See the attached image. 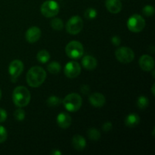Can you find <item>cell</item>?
Wrapping results in <instances>:
<instances>
[{"label": "cell", "mask_w": 155, "mask_h": 155, "mask_svg": "<svg viewBox=\"0 0 155 155\" xmlns=\"http://www.w3.org/2000/svg\"><path fill=\"white\" fill-rule=\"evenodd\" d=\"M59 5L54 0H48L42 3L41 5V13L45 18H52L58 14Z\"/></svg>", "instance_id": "8992f818"}, {"label": "cell", "mask_w": 155, "mask_h": 155, "mask_svg": "<svg viewBox=\"0 0 155 155\" xmlns=\"http://www.w3.org/2000/svg\"><path fill=\"white\" fill-rule=\"evenodd\" d=\"M46 79V72L42 68L35 66L30 68L27 74V83L30 87L37 88L40 86Z\"/></svg>", "instance_id": "6da1fadb"}, {"label": "cell", "mask_w": 155, "mask_h": 155, "mask_svg": "<svg viewBox=\"0 0 155 155\" xmlns=\"http://www.w3.org/2000/svg\"><path fill=\"white\" fill-rule=\"evenodd\" d=\"M2 98V91H1V89H0V99H1Z\"/></svg>", "instance_id": "e575fe53"}, {"label": "cell", "mask_w": 155, "mask_h": 155, "mask_svg": "<svg viewBox=\"0 0 155 155\" xmlns=\"http://www.w3.org/2000/svg\"><path fill=\"white\" fill-rule=\"evenodd\" d=\"M71 117L69 114L61 112L57 116V124L62 129H67L71 125Z\"/></svg>", "instance_id": "5bb4252c"}, {"label": "cell", "mask_w": 155, "mask_h": 155, "mask_svg": "<svg viewBox=\"0 0 155 155\" xmlns=\"http://www.w3.org/2000/svg\"><path fill=\"white\" fill-rule=\"evenodd\" d=\"M72 145L77 151H83L86 146V141L80 135H75L72 139Z\"/></svg>", "instance_id": "e0dca14e"}, {"label": "cell", "mask_w": 155, "mask_h": 155, "mask_svg": "<svg viewBox=\"0 0 155 155\" xmlns=\"http://www.w3.org/2000/svg\"><path fill=\"white\" fill-rule=\"evenodd\" d=\"M8 138V132L3 126L0 125V144L5 142Z\"/></svg>", "instance_id": "83f0119b"}, {"label": "cell", "mask_w": 155, "mask_h": 155, "mask_svg": "<svg viewBox=\"0 0 155 155\" xmlns=\"http://www.w3.org/2000/svg\"><path fill=\"white\" fill-rule=\"evenodd\" d=\"M142 13L146 17H151L154 14V8L151 5H146L142 9Z\"/></svg>", "instance_id": "4316f807"}, {"label": "cell", "mask_w": 155, "mask_h": 155, "mask_svg": "<svg viewBox=\"0 0 155 155\" xmlns=\"http://www.w3.org/2000/svg\"><path fill=\"white\" fill-rule=\"evenodd\" d=\"M24 71V64L20 60H14L8 67V73L12 79L17 80Z\"/></svg>", "instance_id": "30bf717a"}, {"label": "cell", "mask_w": 155, "mask_h": 155, "mask_svg": "<svg viewBox=\"0 0 155 155\" xmlns=\"http://www.w3.org/2000/svg\"><path fill=\"white\" fill-rule=\"evenodd\" d=\"M120 38L117 36H114L111 38V43L115 46H119L120 45Z\"/></svg>", "instance_id": "4dcf8cb0"}, {"label": "cell", "mask_w": 155, "mask_h": 155, "mask_svg": "<svg viewBox=\"0 0 155 155\" xmlns=\"http://www.w3.org/2000/svg\"><path fill=\"white\" fill-rule=\"evenodd\" d=\"M14 117L17 120L23 121L25 119V111L21 107H20L14 112Z\"/></svg>", "instance_id": "484cf974"}, {"label": "cell", "mask_w": 155, "mask_h": 155, "mask_svg": "<svg viewBox=\"0 0 155 155\" xmlns=\"http://www.w3.org/2000/svg\"><path fill=\"white\" fill-rule=\"evenodd\" d=\"M112 124L110 122H105L102 126V130L103 131H104L105 133H107V132L110 131L112 129Z\"/></svg>", "instance_id": "f546056e"}, {"label": "cell", "mask_w": 155, "mask_h": 155, "mask_svg": "<svg viewBox=\"0 0 155 155\" xmlns=\"http://www.w3.org/2000/svg\"><path fill=\"white\" fill-rule=\"evenodd\" d=\"M149 104V101L147 97L142 95L137 100V106L139 109H145Z\"/></svg>", "instance_id": "cb8c5ba5"}, {"label": "cell", "mask_w": 155, "mask_h": 155, "mask_svg": "<svg viewBox=\"0 0 155 155\" xmlns=\"http://www.w3.org/2000/svg\"><path fill=\"white\" fill-rule=\"evenodd\" d=\"M105 7L110 13L117 14L122 9V3L120 0H106Z\"/></svg>", "instance_id": "9a60e30c"}, {"label": "cell", "mask_w": 155, "mask_h": 155, "mask_svg": "<svg viewBox=\"0 0 155 155\" xmlns=\"http://www.w3.org/2000/svg\"><path fill=\"white\" fill-rule=\"evenodd\" d=\"M139 122H140V117L138 114H130L128 116L126 117L125 121V125L127 127H130V128H133V127H136V126L139 125Z\"/></svg>", "instance_id": "ac0fdd59"}, {"label": "cell", "mask_w": 155, "mask_h": 155, "mask_svg": "<svg viewBox=\"0 0 155 155\" xmlns=\"http://www.w3.org/2000/svg\"><path fill=\"white\" fill-rule=\"evenodd\" d=\"M89 101L90 104L95 107H101L106 102L105 97L99 92H95L89 95Z\"/></svg>", "instance_id": "4fadbf2b"}, {"label": "cell", "mask_w": 155, "mask_h": 155, "mask_svg": "<svg viewBox=\"0 0 155 155\" xmlns=\"http://www.w3.org/2000/svg\"><path fill=\"white\" fill-rule=\"evenodd\" d=\"M151 91H152V94L154 95V84L152 86V88H151Z\"/></svg>", "instance_id": "836d02e7"}, {"label": "cell", "mask_w": 155, "mask_h": 155, "mask_svg": "<svg viewBox=\"0 0 155 155\" xmlns=\"http://www.w3.org/2000/svg\"><path fill=\"white\" fill-rule=\"evenodd\" d=\"M139 64L141 69L146 72L151 71L154 68V59L148 54H144V55L141 56L139 61Z\"/></svg>", "instance_id": "8fae6325"}, {"label": "cell", "mask_w": 155, "mask_h": 155, "mask_svg": "<svg viewBox=\"0 0 155 155\" xmlns=\"http://www.w3.org/2000/svg\"><path fill=\"white\" fill-rule=\"evenodd\" d=\"M31 95L30 91L25 86H17L12 93L13 102L17 107H24L28 105L30 101Z\"/></svg>", "instance_id": "7a4b0ae2"}, {"label": "cell", "mask_w": 155, "mask_h": 155, "mask_svg": "<svg viewBox=\"0 0 155 155\" xmlns=\"http://www.w3.org/2000/svg\"><path fill=\"white\" fill-rule=\"evenodd\" d=\"M115 56L118 61L123 64H129L135 58V53L129 47H120L115 51Z\"/></svg>", "instance_id": "ba28073f"}, {"label": "cell", "mask_w": 155, "mask_h": 155, "mask_svg": "<svg viewBox=\"0 0 155 155\" xmlns=\"http://www.w3.org/2000/svg\"><path fill=\"white\" fill-rule=\"evenodd\" d=\"M42 31L38 27H31L26 32V40L30 43L36 42L41 37Z\"/></svg>", "instance_id": "7c38bea8"}, {"label": "cell", "mask_w": 155, "mask_h": 155, "mask_svg": "<svg viewBox=\"0 0 155 155\" xmlns=\"http://www.w3.org/2000/svg\"><path fill=\"white\" fill-rule=\"evenodd\" d=\"M98 64L97 60L91 55H86L82 59V65L85 69L88 71H93L95 69Z\"/></svg>", "instance_id": "2e32d148"}, {"label": "cell", "mask_w": 155, "mask_h": 155, "mask_svg": "<svg viewBox=\"0 0 155 155\" xmlns=\"http://www.w3.org/2000/svg\"><path fill=\"white\" fill-rule=\"evenodd\" d=\"M62 103V100L58 97L55 96V95H52L50 96L49 98L47 99L46 104L48 107H55L58 105H60Z\"/></svg>", "instance_id": "44dd1931"}, {"label": "cell", "mask_w": 155, "mask_h": 155, "mask_svg": "<svg viewBox=\"0 0 155 155\" xmlns=\"http://www.w3.org/2000/svg\"><path fill=\"white\" fill-rule=\"evenodd\" d=\"M80 91L84 95H88L90 92V89H89V86H88L87 85H83V86H81V89H80Z\"/></svg>", "instance_id": "1f68e13d"}, {"label": "cell", "mask_w": 155, "mask_h": 155, "mask_svg": "<svg viewBox=\"0 0 155 155\" xmlns=\"http://www.w3.org/2000/svg\"><path fill=\"white\" fill-rule=\"evenodd\" d=\"M65 52L70 58L79 59L83 57L84 48L83 45L78 41H71L67 45Z\"/></svg>", "instance_id": "277c9868"}, {"label": "cell", "mask_w": 155, "mask_h": 155, "mask_svg": "<svg viewBox=\"0 0 155 155\" xmlns=\"http://www.w3.org/2000/svg\"><path fill=\"white\" fill-rule=\"evenodd\" d=\"M65 109L69 112H76L79 110L83 104L81 96L77 93H71L62 100Z\"/></svg>", "instance_id": "3957f363"}, {"label": "cell", "mask_w": 155, "mask_h": 155, "mask_svg": "<svg viewBox=\"0 0 155 155\" xmlns=\"http://www.w3.org/2000/svg\"><path fill=\"white\" fill-rule=\"evenodd\" d=\"M50 25L52 27V29L55 30H61L64 28V23L61 19L60 18H54L51 20Z\"/></svg>", "instance_id": "603a6c76"}, {"label": "cell", "mask_w": 155, "mask_h": 155, "mask_svg": "<svg viewBox=\"0 0 155 155\" xmlns=\"http://www.w3.org/2000/svg\"><path fill=\"white\" fill-rule=\"evenodd\" d=\"M51 154H52V155H61L62 153L61 152V151H59V150L54 149V150H53V151H51Z\"/></svg>", "instance_id": "d6a6232c"}, {"label": "cell", "mask_w": 155, "mask_h": 155, "mask_svg": "<svg viewBox=\"0 0 155 155\" xmlns=\"http://www.w3.org/2000/svg\"><path fill=\"white\" fill-rule=\"evenodd\" d=\"M83 28V19L78 15L71 17L66 24V30L71 35H77L82 31Z\"/></svg>", "instance_id": "52a82bcc"}, {"label": "cell", "mask_w": 155, "mask_h": 155, "mask_svg": "<svg viewBox=\"0 0 155 155\" xmlns=\"http://www.w3.org/2000/svg\"><path fill=\"white\" fill-rule=\"evenodd\" d=\"M47 70L48 71V72L51 74H58V73H60V71H61V66L60 64L57 61H52L48 64L47 66Z\"/></svg>", "instance_id": "ffe728a7"}, {"label": "cell", "mask_w": 155, "mask_h": 155, "mask_svg": "<svg viewBox=\"0 0 155 155\" xmlns=\"http://www.w3.org/2000/svg\"><path fill=\"white\" fill-rule=\"evenodd\" d=\"M7 112L5 110L2 108H0V123H3L7 119Z\"/></svg>", "instance_id": "f1b7e54d"}, {"label": "cell", "mask_w": 155, "mask_h": 155, "mask_svg": "<svg viewBox=\"0 0 155 155\" xmlns=\"http://www.w3.org/2000/svg\"><path fill=\"white\" fill-rule=\"evenodd\" d=\"M64 73L68 78H76L81 73V66L80 65V64L74 61H69L65 65Z\"/></svg>", "instance_id": "9c48e42d"}, {"label": "cell", "mask_w": 155, "mask_h": 155, "mask_svg": "<svg viewBox=\"0 0 155 155\" xmlns=\"http://www.w3.org/2000/svg\"><path fill=\"white\" fill-rule=\"evenodd\" d=\"M97 15H98V12L95 8H87L84 13L85 18L89 20L94 19V18H96Z\"/></svg>", "instance_id": "d4e9b609"}, {"label": "cell", "mask_w": 155, "mask_h": 155, "mask_svg": "<svg viewBox=\"0 0 155 155\" xmlns=\"http://www.w3.org/2000/svg\"><path fill=\"white\" fill-rule=\"evenodd\" d=\"M36 58L39 62L42 64H45L50 60V54L46 50H41L38 52Z\"/></svg>", "instance_id": "d6986e66"}, {"label": "cell", "mask_w": 155, "mask_h": 155, "mask_svg": "<svg viewBox=\"0 0 155 155\" xmlns=\"http://www.w3.org/2000/svg\"><path fill=\"white\" fill-rule=\"evenodd\" d=\"M87 135L91 140L97 141L101 138V133L95 128H91L88 130Z\"/></svg>", "instance_id": "7402d4cb"}, {"label": "cell", "mask_w": 155, "mask_h": 155, "mask_svg": "<svg viewBox=\"0 0 155 155\" xmlns=\"http://www.w3.org/2000/svg\"><path fill=\"white\" fill-rule=\"evenodd\" d=\"M145 27V21L140 15H132L127 21V27L133 33H139L142 31Z\"/></svg>", "instance_id": "5b68a950"}]
</instances>
